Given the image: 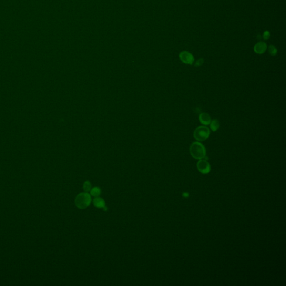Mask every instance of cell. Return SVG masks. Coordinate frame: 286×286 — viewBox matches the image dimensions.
Masks as SVG:
<instances>
[{
  "mask_svg": "<svg viewBox=\"0 0 286 286\" xmlns=\"http://www.w3.org/2000/svg\"><path fill=\"white\" fill-rule=\"evenodd\" d=\"M190 153L195 159H202L206 156V149L202 143L193 142L190 147Z\"/></svg>",
  "mask_w": 286,
  "mask_h": 286,
  "instance_id": "6da1fadb",
  "label": "cell"
},
{
  "mask_svg": "<svg viewBox=\"0 0 286 286\" xmlns=\"http://www.w3.org/2000/svg\"><path fill=\"white\" fill-rule=\"evenodd\" d=\"M92 199L87 192L82 193L77 196L75 199V204L78 208L84 209L90 205Z\"/></svg>",
  "mask_w": 286,
  "mask_h": 286,
  "instance_id": "7a4b0ae2",
  "label": "cell"
},
{
  "mask_svg": "<svg viewBox=\"0 0 286 286\" xmlns=\"http://www.w3.org/2000/svg\"><path fill=\"white\" fill-rule=\"evenodd\" d=\"M210 135V130L205 126H200L196 129L193 136L197 141H203L208 139Z\"/></svg>",
  "mask_w": 286,
  "mask_h": 286,
  "instance_id": "3957f363",
  "label": "cell"
},
{
  "mask_svg": "<svg viewBox=\"0 0 286 286\" xmlns=\"http://www.w3.org/2000/svg\"><path fill=\"white\" fill-rule=\"evenodd\" d=\"M197 169L203 174L209 173L211 171V165L205 159H199L197 163Z\"/></svg>",
  "mask_w": 286,
  "mask_h": 286,
  "instance_id": "277c9868",
  "label": "cell"
},
{
  "mask_svg": "<svg viewBox=\"0 0 286 286\" xmlns=\"http://www.w3.org/2000/svg\"><path fill=\"white\" fill-rule=\"evenodd\" d=\"M179 58L183 63L187 64H192L194 62V57L191 53L183 51L179 54Z\"/></svg>",
  "mask_w": 286,
  "mask_h": 286,
  "instance_id": "5b68a950",
  "label": "cell"
},
{
  "mask_svg": "<svg viewBox=\"0 0 286 286\" xmlns=\"http://www.w3.org/2000/svg\"><path fill=\"white\" fill-rule=\"evenodd\" d=\"M199 120L201 123L205 125H209L210 122L211 121V116L209 115V114L206 112H203L199 115Z\"/></svg>",
  "mask_w": 286,
  "mask_h": 286,
  "instance_id": "8992f818",
  "label": "cell"
},
{
  "mask_svg": "<svg viewBox=\"0 0 286 286\" xmlns=\"http://www.w3.org/2000/svg\"><path fill=\"white\" fill-rule=\"evenodd\" d=\"M254 50L257 54H263L267 50V45L264 42H259L255 45Z\"/></svg>",
  "mask_w": 286,
  "mask_h": 286,
  "instance_id": "52a82bcc",
  "label": "cell"
},
{
  "mask_svg": "<svg viewBox=\"0 0 286 286\" xmlns=\"http://www.w3.org/2000/svg\"><path fill=\"white\" fill-rule=\"evenodd\" d=\"M93 203L94 206L97 208L103 209L104 210L107 209L105 205V201L99 197H96L94 198V199L93 200Z\"/></svg>",
  "mask_w": 286,
  "mask_h": 286,
  "instance_id": "ba28073f",
  "label": "cell"
},
{
  "mask_svg": "<svg viewBox=\"0 0 286 286\" xmlns=\"http://www.w3.org/2000/svg\"><path fill=\"white\" fill-rule=\"evenodd\" d=\"M209 125H210V129L213 131H216L219 129L220 127L219 122L216 119L213 120V121H211Z\"/></svg>",
  "mask_w": 286,
  "mask_h": 286,
  "instance_id": "9c48e42d",
  "label": "cell"
},
{
  "mask_svg": "<svg viewBox=\"0 0 286 286\" xmlns=\"http://www.w3.org/2000/svg\"><path fill=\"white\" fill-rule=\"evenodd\" d=\"M101 190L99 187H94L91 189V195L94 197H98L101 195Z\"/></svg>",
  "mask_w": 286,
  "mask_h": 286,
  "instance_id": "30bf717a",
  "label": "cell"
},
{
  "mask_svg": "<svg viewBox=\"0 0 286 286\" xmlns=\"http://www.w3.org/2000/svg\"><path fill=\"white\" fill-rule=\"evenodd\" d=\"M83 189L84 191L86 192H88L91 191L92 189V186H91V183L89 181H86L84 182L83 184Z\"/></svg>",
  "mask_w": 286,
  "mask_h": 286,
  "instance_id": "8fae6325",
  "label": "cell"
},
{
  "mask_svg": "<svg viewBox=\"0 0 286 286\" xmlns=\"http://www.w3.org/2000/svg\"><path fill=\"white\" fill-rule=\"evenodd\" d=\"M277 49L276 48L273 46H270L269 47V52L271 54V55L274 56L277 54Z\"/></svg>",
  "mask_w": 286,
  "mask_h": 286,
  "instance_id": "7c38bea8",
  "label": "cell"
},
{
  "mask_svg": "<svg viewBox=\"0 0 286 286\" xmlns=\"http://www.w3.org/2000/svg\"><path fill=\"white\" fill-rule=\"evenodd\" d=\"M203 62H204V60L203 59H199L196 62L195 64V66L199 67V66H201L203 65Z\"/></svg>",
  "mask_w": 286,
  "mask_h": 286,
  "instance_id": "4fadbf2b",
  "label": "cell"
},
{
  "mask_svg": "<svg viewBox=\"0 0 286 286\" xmlns=\"http://www.w3.org/2000/svg\"><path fill=\"white\" fill-rule=\"evenodd\" d=\"M269 33L268 32L266 31V32L264 33V34H263V38H264V39L267 40V39H268L269 38Z\"/></svg>",
  "mask_w": 286,
  "mask_h": 286,
  "instance_id": "5bb4252c",
  "label": "cell"
}]
</instances>
